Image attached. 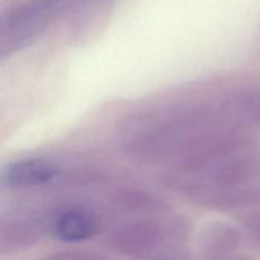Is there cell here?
<instances>
[{"mask_svg":"<svg viewBox=\"0 0 260 260\" xmlns=\"http://www.w3.org/2000/svg\"><path fill=\"white\" fill-rule=\"evenodd\" d=\"M53 0H42L23 8L14 13L8 22L4 23L2 36V52L17 50L22 47L23 43L29 41L38 30L42 28L47 13L52 5Z\"/></svg>","mask_w":260,"mask_h":260,"instance_id":"6da1fadb","label":"cell"},{"mask_svg":"<svg viewBox=\"0 0 260 260\" xmlns=\"http://www.w3.org/2000/svg\"><path fill=\"white\" fill-rule=\"evenodd\" d=\"M98 221L91 212L81 208H71L57 217L55 234L63 241L79 243L88 240L98 233Z\"/></svg>","mask_w":260,"mask_h":260,"instance_id":"3957f363","label":"cell"},{"mask_svg":"<svg viewBox=\"0 0 260 260\" xmlns=\"http://www.w3.org/2000/svg\"><path fill=\"white\" fill-rule=\"evenodd\" d=\"M57 174V167L47 160H18L5 168L3 172V184L9 188L40 187L52 182Z\"/></svg>","mask_w":260,"mask_h":260,"instance_id":"7a4b0ae2","label":"cell"}]
</instances>
